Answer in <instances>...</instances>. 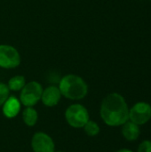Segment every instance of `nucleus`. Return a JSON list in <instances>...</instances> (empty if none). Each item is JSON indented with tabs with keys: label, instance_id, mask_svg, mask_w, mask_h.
<instances>
[{
	"label": "nucleus",
	"instance_id": "obj_1",
	"mask_svg": "<svg viewBox=\"0 0 151 152\" xmlns=\"http://www.w3.org/2000/svg\"><path fill=\"white\" fill-rule=\"evenodd\" d=\"M102 121L109 126H121L129 120V108L124 96L111 93L104 97L100 108Z\"/></svg>",
	"mask_w": 151,
	"mask_h": 152
},
{
	"label": "nucleus",
	"instance_id": "obj_2",
	"mask_svg": "<svg viewBox=\"0 0 151 152\" xmlns=\"http://www.w3.org/2000/svg\"><path fill=\"white\" fill-rule=\"evenodd\" d=\"M58 87L62 96L73 101L84 99L88 93L86 82L81 77L74 74L64 76L61 79Z\"/></svg>",
	"mask_w": 151,
	"mask_h": 152
},
{
	"label": "nucleus",
	"instance_id": "obj_3",
	"mask_svg": "<svg viewBox=\"0 0 151 152\" xmlns=\"http://www.w3.org/2000/svg\"><path fill=\"white\" fill-rule=\"evenodd\" d=\"M65 118L67 123L74 128H83L90 120L87 109L79 103L71 104L65 111Z\"/></svg>",
	"mask_w": 151,
	"mask_h": 152
},
{
	"label": "nucleus",
	"instance_id": "obj_4",
	"mask_svg": "<svg viewBox=\"0 0 151 152\" xmlns=\"http://www.w3.org/2000/svg\"><path fill=\"white\" fill-rule=\"evenodd\" d=\"M43 86L36 81H30L26 83L24 87L20 90V102L25 107H33L39 101L43 93Z\"/></svg>",
	"mask_w": 151,
	"mask_h": 152
},
{
	"label": "nucleus",
	"instance_id": "obj_5",
	"mask_svg": "<svg viewBox=\"0 0 151 152\" xmlns=\"http://www.w3.org/2000/svg\"><path fill=\"white\" fill-rule=\"evenodd\" d=\"M151 119V105L146 102H138L129 109V120L138 126H143Z\"/></svg>",
	"mask_w": 151,
	"mask_h": 152
},
{
	"label": "nucleus",
	"instance_id": "obj_6",
	"mask_svg": "<svg viewBox=\"0 0 151 152\" xmlns=\"http://www.w3.org/2000/svg\"><path fill=\"white\" fill-rule=\"evenodd\" d=\"M20 64V55L16 48L9 45H0V67L14 69Z\"/></svg>",
	"mask_w": 151,
	"mask_h": 152
},
{
	"label": "nucleus",
	"instance_id": "obj_7",
	"mask_svg": "<svg viewBox=\"0 0 151 152\" xmlns=\"http://www.w3.org/2000/svg\"><path fill=\"white\" fill-rule=\"evenodd\" d=\"M34 152H55V144L50 135L44 132L36 133L31 139Z\"/></svg>",
	"mask_w": 151,
	"mask_h": 152
},
{
	"label": "nucleus",
	"instance_id": "obj_8",
	"mask_svg": "<svg viewBox=\"0 0 151 152\" xmlns=\"http://www.w3.org/2000/svg\"><path fill=\"white\" fill-rule=\"evenodd\" d=\"M61 96V93L58 86H49L43 90L41 101L46 107H54L59 103Z\"/></svg>",
	"mask_w": 151,
	"mask_h": 152
},
{
	"label": "nucleus",
	"instance_id": "obj_9",
	"mask_svg": "<svg viewBox=\"0 0 151 152\" xmlns=\"http://www.w3.org/2000/svg\"><path fill=\"white\" fill-rule=\"evenodd\" d=\"M121 126H122V129H121L122 135L126 141L134 142L140 137V135H141L140 126L128 120Z\"/></svg>",
	"mask_w": 151,
	"mask_h": 152
},
{
	"label": "nucleus",
	"instance_id": "obj_10",
	"mask_svg": "<svg viewBox=\"0 0 151 152\" xmlns=\"http://www.w3.org/2000/svg\"><path fill=\"white\" fill-rule=\"evenodd\" d=\"M20 102L14 96H9V98L6 100V102L4 103L3 107V114L8 118H15L20 110Z\"/></svg>",
	"mask_w": 151,
	"mask_h": 152
},
{
	"label": "nucleus",
	"instance_id": "obj_11",
	"mask_svg": "<svg viewBox=\"0 0 151 152\" xmlns=\"http://www.w3.org/2000/svg\"><path fill=\"white\" fill-rule=\"evenodd\" d=\"M38 119V113L33 107H26L22 111V120L28 126H34Z\"/></svg>",
	"mask_w": 151,
	"mask_h": 152
},
{
	"label": "nucleus",
	"instance_id": "obj_12",
	"mask_svg": "<svg viewBox=\"0 0 151 152\" xmlns=\"http://www.w3.org/2000/svg\"><path fill=\"white\" fill-rule=\"evenodd\" d=\"M26 85V80L23 76H14L8 81L7 86L10 91H20Z\"/></svg>",
	"mask_w": 151,
	"mask_h": 152
},
{
	"label": "nucleus",
	"instance_id": "obj_13",
	"mask_svg": "<svg viewBox=\"0 0 151 152\" xmlns=\"http://www.w3.org/2000/svg\"><path fill=\"white\" fill-rule=\"evenodd\" d=\"M83 129H84L85 133L88 136H91V137L96 136L97 134H99V133L101 131V128H100L99 125L95 121H93V120H89L84 126Z\"/></svg>",
	"mask_w": 151,
	"mask_h": 152
},
{
	"label": "nucleus",
	"instance_id": "obj_14",
	"mask_svg": "<svg viewBox=\"0 0 151 152\" xmlns=\"http://www.w3.org/2000/svg\"><path fill=\"white\" fill-rule=\"evenodd\" d=\"M10 96V90L6 84L0 82V107L4 105Z\"/></svg>",
	"mask_w": 151,
	"mask_h": 152
},
{
	"label": "nucleus",
	"instance_id": "obj_15",
	"mask_svg": "<svg viewBox=\"0 0 151 152\" xmlns=\"http://www.w3.org/2000/svg\"><path fill=\"white\" fill-rule=\"evenodd\" d=\"M137 152H151V141L145 140L142 142L137 149Z\"/></svg>",
	"mask_w": 151,
	"mask_h": 152
},
{
	"label": "nucleus",
	"instance_id": "obj_16",
	"mask_svg": "<svg viewBox=\"0 0 151 152\" xmlns=\"http://www.w3.org/2000/svg\"><path fill=\"white\" fill-rule=\"evenodd\" d=\"M116 152H133V151L129 150V149H121V150H118Z\"/></svg>",
	"mask_w": 151,
	"mask_h": 152
},
{
	"label": "nucleus",
	"instance_id": "obj_17",
	"mask_svg": "<svg viewBox=\"0 0 151 152\" xmlns=\"http://www.w3.org/2000/svg\"><path fill=\"white\" fill-rule=\"evenodd\" d=\"M55 152H65V151H55Z\"/></svg>",
	"mask_w": 151,
	"mask_h": 152
},
{
	"label": "nucleus",
	"instance_id": "obj_18",
	"mask_svg": "<svg viewBox=\"0 0 151 152\" xmlns=\"http://www.w3.org/2000/svg\"><path fill=\"white\" fill-rule=\"evenodd\" d=\"M150 1H151V0H150Z\"/></svg>",
	"mask_w": 151,
	"mask_h": 152
}]
</instances>
